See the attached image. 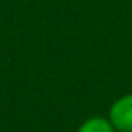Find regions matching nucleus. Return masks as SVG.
Segmentation results:
<instances>
[{"mask_svg": "<svg viewBox=\"0 0 132 132\" xmlns=\"http://www.w3.org/2000/svg\"><path fill=\"white\" fill-rule=\"evenodd\" d=\"M107 119L117 132H132V92L124 94L110 104Z\"/></svg>", "mask_w": 132, "mask_h": 132, "instance_id": "f257e3e1", "label": "nucleus"}, {"mask_svg": "<svg viewBox=\"0 0 132 132\" xmlns=\"http://www.w3.org/2000/svg\"><path fill=\"white\" fill-rule=\"evenodd\" d=\"M77 132H117L110 120L102 116H92L77 127Z\"/></svg>", "mask_w": 132, "mask_h": 132, "instance_id": "f03ea898", "label": "nucleus"}]
</instances>
